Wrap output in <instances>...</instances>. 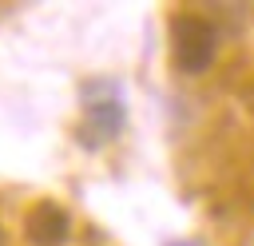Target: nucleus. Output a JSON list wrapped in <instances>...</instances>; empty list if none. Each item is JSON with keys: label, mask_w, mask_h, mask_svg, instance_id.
<instances>
[{"label": "nucleus", "mask_w": 254, "mask_h": 246, "mask_svg": "<svg viewBox=\"0 0 254 246\" xmlns=\"http://www.w3.org/2000/svg\"><path fill=\"white\" fill-rule=\"evenodd\" d=\"M119 127H123V103L119 99H99V103H87L79 139H83V147H99L111 135H119Z\"/></svg>", "instance_id": "2"}, {"label": "nucleus", "mask_w": 254, "mask_h": 246, "mask_svg": "<svg viewBox=\"0 0 254 246\" xmlns=\"http://www.w3.org/2000/svg\"><path fill=\"white\" fill-rule=\"evenodd\" d=\"M171 246H190V242H171Z\"/></svg>", "instance_id": "4"}, {"label": "nucleus", "mask_w": 254, "mask_h": 246, "mask_svg": "<svg viewBox=\"0 0 254 246\" xmlns=\"http://www.w3.org/2000/svg\"><path fill=\"white\" fill-rule=\"evenodd\" d=\"M67 230H71V218L60 206H52V202H44L40 210H32V218H28V234L40 246H60L67 238Z\"/></svg>", "instance_id": "3"}, {"label": "nucleus", "mask_w": 254, "mask_h": 246, "mask_svg": "<svg viewBox=\"0 0 254 246\" xmlns=\"http://www.w3.org/2000/svg\"><path fill=\"white\" fill-rule=\"evenodd\" d=\"M171 56L187 75H202L218 56V32L202 16H175L171 24Z\"/></svg>", "instance_id": "1"}]
</instances>
